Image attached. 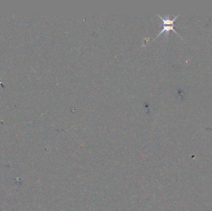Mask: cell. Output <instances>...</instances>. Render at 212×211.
<instances>
[{"instance_id": "obj_1", "label": "cell", "mask_w": 212, "mask_h": 211, "mask_svg": "<svg viewBox=\"0 0 212 211\" xmlns=\"http://www.w3.org/2000/svg\"><path fill=\"white\" fill-rule=\"evenodd\" d=\"M163 29L161 30V32L159 33V34L156 37V38H157L158 37H159L161 34H163V32H165V37L166 36V37H167V35H168V34H169V32L170 31V30H172V31H174L177 35H178L180 37H181L179 34H178V33L174 29V25H163ZM155 38V39H156Z\"/></svg>"}]
</instances>
